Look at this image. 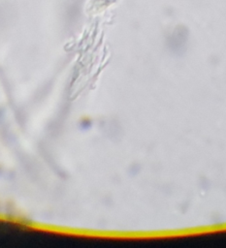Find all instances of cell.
I'll return each mask as SVG.
<instances>
[]
</instances>
